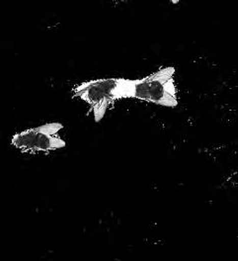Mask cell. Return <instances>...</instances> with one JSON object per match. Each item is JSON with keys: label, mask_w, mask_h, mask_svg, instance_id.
Instances as JSON below:
<instances>
[{"label": "cell", "mask_w": 238, "mask_h": 261, "mask_svg": "<svg viewBox=\"0 0 238 261\" xmlns=\"http://www.w3.org/2000/svg\"><path fill=\"white\" fill-rule=\"evenodd\" d=\"M173 66L162 67L141 79L127 80L126 98H134L162 107L175 108L179 101L174 81Z\"/></svg>", "instance_id": "cell-1"}, {"label": "cell", "mask_w": 238, "mask_h": 261, "mask_svg": "<svg viewBox=\"0 0 238 261\" xmlns=\"http://www.w3.org/2000/svg\"><path fill=\"white\" fill-rule=\"evenodd\" d=\"M127 80L122 77L99 79L82 82L73 88V96L90 106L94 121L99 123L112 105L126 98Z\"/></svg>", "instance_id": "cell-2"}, {"label": "cell", "mask_w": 238, "mask_h": 261, "mask_svg": "<svg viewBox=\"0 0 238 261\" xmlns=\"http://www.w3.org/2000/svg\"><path fill=\"white\" fill-rule=\"evenodd\" d=\"M64 125L59 122L46 123L15 134L11 139V145L22 152H48L64 148L66 143L59 133Z\"/></svg>", "instance_id": "cell-3"}, {"label": "cell", "mask_w": 238, "mask_h": 261, "mask_svg": "<svg viewBox=\"0 0 238 261\" xmlns=\"http://www.w3.org/2000/svg\"><path fill=\"white\" fill-rule=\"evenodd\" d=\"M171 2H172L173 4H177V3L180 2V0H171Z\"/></svg>", "instance_id": "cell-4"}]
</instances>
